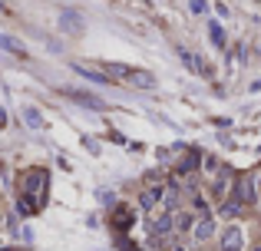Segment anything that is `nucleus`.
<instances>
[{"label":"nucleus","instance_id":"16","mask_svg":"<svg viewBox=\"0 0 261 251\" xmlns=\"http://www.w3.org/2000/svg\"><path fill=\"white\" fill-rule=\"evenodd\" d=\"M103 73H109V76H123V79H129V76H132V66H126V63H112V60H106V63H103Z\"/></svg>","mask_w":261,"mask_h":251},{"label":"nucleus","instance_id":"25","mask_svg":"<svg viewBox=\"0 0 261 251\" xmlns=\"http://www.w3.org/2000/svg\"><path fill=\"white\" fill-rule=\"evenodd\" d=\"M3 251H20V248H3Z\"/></svg>","mask_w":261,"mask_h":251},{"label":"nucleus","instance_id":"23","mask_svg":"<svg viewBox=\"0 0 261 251\" xmlns=\"http://www.w3.org/2000/svg\"><path fill=\"white\" fill-rule=\"evenodd\" d=\"M192 10H195V14H202V10H205V0H192Z\"/></svg>","mask_w":261,"mask_h":251},{"label":"nucleus","instance_id":"13","mask_svg":"<svg viewBox=\"0 0 261 251\" xmlns=\"http://www.w3.org/2000/svg\"><path fill=\"white\" fill-rule=\"evenodd\" d=\"M242 208H245V202H242L238 195H235V192H231V195H228V198L222 202V215H225V218H235L238 212H242Z\"/></svg>","mask_w":261,"mask_h":251},{"label":"nucleus","instance_id":"15","mask_svg":"<svg viewBox=\"0 0 261 251\" xmlns=\"http://www.w3.org/2000/svg\"><path fill=\"white\" fill-rule=\"evenodd\" d=\"M17 212H20L23 218L37 215V212H40V202H37V198H30V195H20V202H17Z\"/></svg>","mask_w":261,"mask_h":251},{"label":"nucleus","instance_id":"20","mask_svg":"<svg viewBox=\"0 0 261 251\" xmlns=\"http://www.w3.org/2000/svg\"><path fill=\"white\" fill-rule=\"evenodd\" d=\"M179 60H182V63H185V66H188L192 73H199V60H195V56L188 53L185 47H179Z\"/></svg>","mask_w":261,"mask_h":251},{"label":"nucleus","instance_id":"8","mask_svg":"<svg viewBox=\"0 0 261 251\" xmlns=\"http://www.w3.org/2000/svg\"><path fill=\"white\" fill-rule=\"evenodd\" d=\"M199 165H202V152L199 149H188L185 156L175 162V172L179 175H192V172H199Z\"/></svg>","mask_w":261,"mask_h":251},{"label":"nucleus","instance_id":"9","mask_svg":"<svg viewBox=\"0 0 261 251\" xmlns=\"http://www.w3.org/2000/svg\"><path fill=\"white\" fill-rule=\"evenodd\" d=\"M192 235H195V241H212L215 235H218V225H215V218L205 215L195 221V228H192Z\"/></svg>","mask_w":261,"mask_h":251},{"label":"nucleus","instance_id":"18","mask_svg":"<svg viewBox=\"0 0 261 251\" xmlns=\"http://www.w3.org/2000/svg\"><path fill=\"white\" fill-rule=\"evenodd\" d=\"M195 221H199V218H192L188 212H179V215H175V232H192Z\"/></svg>","mask_w":261,"mask_h":251},{"label":"nucleus","instance_id":"14","mask_svg":"<svg viewBox=\"0 0 261 251\" xmlns=\"http://www.w3.org/2000/svg\"><path fill=\"white\" fill-rule=\"evenodd\" d=\"M208 40H212V47H215V50H225V30H222V23H218V20H212V23H208Z\"/></svg>","mask_w":261,"mask_h":251},{"label":"nucleus","instance_id":"12","mask_svg":"<svg viewBox=\"0 0 261 251\" xmlns=\"http://www.w3.org/2000/svg\"><path fill=\"white\" fill-rule=\"evenodd\" d=\"M0 50H7V53H14V56H27V47L20 43L17 36H7V33H0Z\"/></svg>","mask_w":261,"mask_h":251},{"label":"nucleus","instance_id":"10","mask_svg":"<svg viewBox=\"0 0 261 251\" xmlns=\"http://www.w3.org/2000/svg\"><path fill=\"white\" fill-rule=\"evenodd\" d=\"M129 83L132 86H139V90H155V86H159V79H155L149 70H132Z\"/></svg>","mask_w":261,"mask_h":251},{"label":"nucleus","instance_id":"17","mask_svg":"<svg viewBox=\"0 0 261 251\" xmlns=\"http://www.w3.org/2000/svg\"><path fill=\"white\" fill-rule=\"evenodd\" d=\"M73 70L79 73V76H86V79H93V83H106V86L112 83V76H106V73H96V70H86V66H79V63H73Z\"/></svg>","mask_w":261,"mask_h":251},{"label":"nucleus","instance_id":"27","mask_svg":"<svg viewBox=\"0 0 261 251\" xmlns=\"http://www.w3.org/2000/svg\"><path fill=\"white\" fill-rule=\"evenodd\" d=\"M258 185H261V182H258Z\"/></svg>","mask_w":261,"mask_h":251},{"label":"nucleus","instance_id":"7","mask_svg":"<svg viewBox=\"0 0 261 251\" xmlns=\"http://www.w3.org/2000/svg\"><path fill=\"white\" fill-rule=\"evenodd\" d=\"M218 248L222 251H245V232L238 225H228L222 232V238H218Z\"/></svg>","mask_w":261,"mask_h":251},{"label":"nucleus","instance_id":"4","mask_svg":"<svg viewBox=\"0 0 261 251\" xmlns=\"http://www.w3.org/2000/svg\"><path fill=\"white\" fill-rule=\"evenodd\" d=\"M162 198H166V185H162V182H155V185H146V188L139 192V208L152 212V208H159V205H162Z\"/></svg>","mask_w":261,"mask_h":251},{"label":"nucleus","instance_id":"2","mask_svg":"<svg viewBox=\"0 0 261 251\" xmlns=\"http://www.w3.org/2000/svg\"><path fill=\"white\" fill-rule=\"evenodd\" d=\"M235 185H238V182H235V172H231L228 165H222V169H218V175L208 182V195L215 198V202H225V198L235 192Z\"/></svg>","mask_w":261,"mask_h":251},{"label":"nucleus","instance_id":"19","mask_svg":"<svg viewBox=\"0 0 261 251\" xmlns=\"http://www.w3.org/2000/svg\"><path fill=\"white\" fill-rule=\"evenodd\" d=\"M79 27H83V17H76L73 10H66V14H63V30H70V33H76Z\"/></svg>","mask_w":261,"mask_h":251},{"label":"nucleus","instance_id":"26","mask_svg":"<svg viewBox=\"0 0 261 251\" xmlns=\"http://www.w3.org/2000/svg\"><path fill=\"white\" fill-rule=\"evenodd\" d=\"M255 251H261V245H258V248H255Z\"/></svg>","mask_w":261,"mask_h":251},{"label":"nucleus","instance_id":"6","mask_svg":"<svg viewBox=\"0 0 261 251\" xmlns=\"http://www.w3.org/2000/svg\"><path fill=\"white\" fill-rule=\"evenodd\" d=\"M132 221H136V215H132V208L129 205H116V208H112L109 212V228L112 232H129L132 228Z\"/></svg>","mask_w":261,"mask_h":251},{"label":"nucleus","instance_id":"5","mask_svg":"<svg viewBox=\"0 0 261 251\" xmlns=\"http://www.w3.org/2000/svg\"><path fill=\"white\" fill-rule=\"evenodd\" d=\"M235 195L245 202V208H255V205H258V182H255V175H245V179H238V185H235Z\"/></svg>","mask_w":261,"mask_h":251},{"label":"nucleus","instance_id":"3","mask_svg":"<svg viewBox=\"0 0 261 251\" xmlns=\"http://www.w3.org/2000/svg\"><path fill=\"white\" fill-rule=\"evenodd\" d=\"M60 96H66V99H73V103H79V106H86V109H106V103H103L99 96H93V93H86V90L60 86Z\"/></svg>","mask_w":261,"mask_h":251},{"label":"nucleus","instance_id":"1","mask_svg":"<svg viewBox=\"0 0 261 251\" xmlns=\"http://www.w3.org/2000/svg\"><path fill=\"white\" fill-rule=\"evenodd\" d=\"M46 182H50V172L43 169V165H33V169H27V172H20V192L23 195H37L40 208H43V202H46Z\"/></svg>","mask_w":261,"mask_h":251},{"label":"nucleus","instance_id":"29","mask_svg":"<svg viewBox=\"0 0 261 251\" xmlns=\"http://www.w3.org/2000/svg\"><path fill=\"white\" fill-rule=\"evenodd\" d=\"M0 198H3V195H0Z\"/></svg>","mask_w":261,"mask_h":251},{"label":"nucleus","instance_id":"24","mask_svg":"<svg viewBox=\"0 0 261 251\" xmlns=\"http://www.w3.org/2000/svg\"><path fill=\"white\" fill-rule=\"evenodd\" d=\"M0 129H7V109L0 106Z\"/></svg>","mask_w":261,"mask_h":251},{"label":"nucleus","instance_id":"11","mask_svg":"<svg viewBox=\"0 0 261 251\" xmlns=\"http://www.w3.org/2000/svg\"><path fill=\"white\" fill-rule=\"evenodd\" d=\"M23 123L30 129H46V119H43V112L37 106H23Z\"/></svg>","mask_w":261,"mask_h":251},{"label":"nucleus","instance_id":"22","mask_svg":"<svg viewBox=\"0 0 261 251\" xmlns=\"http://www.w3.org/2000/svg\"><path fill=\"white\" fill-rule=\"evenodd\" d=\"M119 248H123V251H139V248L129 241V238H119Z\"/></svg>","mask_w":261,"mask_h":251},{"label":"nucleus","instance_id":"28","mask_svg":"<svg viewBox=\"0 0 261 251\" xmlns=\"http://www.w3.org/2000/svg\"><path fill=\"white\" fill-rule=\"evenodd\" d=\"M258 3H261V0H258Z\"/></svg>","mask_w":261,"mask_h":251},{"label":"nucleus","instance_id":"21","mask_svg":"<svg viewBox=\"0 0 261 251\" xmlns=\"http://www.w3.org/2000/svg\"><path fill=\"white\" fill-rule=\"evenodd\" d=\"M202 165H205V172H208V175H212L215 169H222V165H218V159H202Z\"/></svg>","mask_w":261,"mask_h":251}]
</instances>
